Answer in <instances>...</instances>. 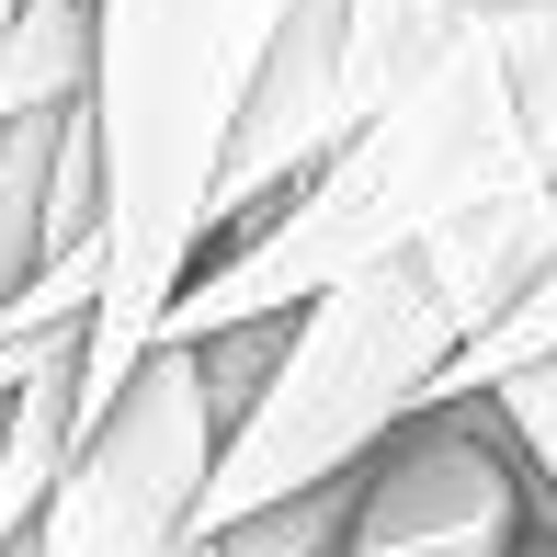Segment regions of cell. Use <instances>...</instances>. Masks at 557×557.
I'll use <instances>...</instances> for the list:
<instances>
[{
	"instance_id": "6da1fadb",
	"label": "cell",
	"mask_w": 557,
	"mask_h": 557,
	"mask_svg": "<svg viewBox=\"0 0 557 557\" xmlns=\"http://www.w3.org/2000/svg\"><path fill=\"white\" fill-rule=\"evenodd\" d=\"M557 273V183H523L500 206L455 216L444 239L398 250V262L352 273V285L308 296L273 331V364L250 387V410L227 421L216 478L194 500V546L239 535L250 512H285L308 490H342L398 421H421L444 398V375L467 364L500 319Z\"/></svg>"
},
{
	"instance_id": "7a4b0ae2",
	"label": "cell",
	"mask_w": 557,
	"mask_h": 557,
	"mask_svg": "<svg viewBox=\"0 0 557 557\" xmlns=\"http://www.w3.org/2000/svg\"><path fill=\"white\" fill-rule=\"evenodd\" d=\"M296 0H91V171H103V296L81 342V433H103L160 319L216 250V183L250 81Z\"/></svg>"
},
{
	"instance_id": "3957f363",
	"label": "cell",
	"mask_w": 557,
	"mask_h": 557,
	"mask_svg": "<svg viewBox=\"0 0 557 557\" xmlns=\"http://www.w3.org/2000/svg\"><path fill=\"white\" fill-rule=\"evenodd\" d=\"M523 183H546L535 171V125H523V103H512V69H500L490 12L467 0L455 46L364 125V137H342L285 206L250 216L239 239L194 273L183 308L160 319V342L273 331V319H296L308 296H331V285H352V273L444 239L455 216L500 206V194H523Z\"/></svg>"
},
{
	"instance_id": "277c9868",
	"label": "cell",
	"mask_w": 557,
	"mask_h": 557,
	"mask_svg": "<svg viewBox=\"0 0 557 557\" xmlns=\"http://www.w3.org/2000/svg\"><path fill=\"white\" fill-rule=\"evenodd\" d=\"M216 444H227L216 364L194 342H160L103 410V433L81 444L35 557H216L194 546V500L216 478Z\"/></svg>"
},
{
	"instance_id": "5b68a950",
	"label": "cell",
	"mask_w": 557,
	"mask_h": 557,
	"mask_svg": "<svg viewBox=\"0 0 557 557\" xmlns=\"http://www.w3.org/2000/svg\"><path fill=\"white\" fill-rule=\"evenodd\" d=\"M535 467L490 398H433L342 478L331 557H535Z\"/></svg>"
},
{
	"instance_id": "8992f818",
	"label": "cell",
	"mask_w": 557,
	"mask_h": 557,
	"mask_svg": "<svg viewBox=\"0 0 557 557\" xmlns=\"http://www.w3.org/2000/svg\"><path fill=\"white\" fill-rule=\"evenodd\" d=\"M81 114V103H69ZM69 114H0V308L46 273V206H58Z\"/></svg>"
},
{
	"instance_id": "52a82bcc",
	"label": "cell",
	"mask_w": 557,
	"mask_h": 557,
	"mask_svg": "<svg viewBox=\"0 0 557 557\" xmlns=\"http://www.w3.org/2000/svg\"><path fill=\"white\" fill-rule=\"evenodd\" d=\"M490 410L512 421L523 467H535V512H546V535H557V352H535V364H512V375L490 387Z\"/></svg>"
},
{
	"instance_id": "ba28073f",
	"label": "cell",
	"mask_w": 557,
	"mask_h": 557,
	"mask_svg": "<svg viewBox=\"0 0 557 557\" xmlns=\"http://www.w3.org/2000/svg\"><path fill=\"white\" fill-rule=\"evenodd\" d=\"M535 352H557V273H546V285H535V296H523V308L490 331V342L467 352V364L444 375V398H490L500 375H512V364H535Z\"/></svg>"
},
{
	"instance_id": "9c48e42d",
	"label": "cell",
	"mask_w": 557,
	"mask_h": 557,
	"mask_svg": "<svg viewBox=\"0 0 557 557\" xmlns=\"http://www.w3.org/2000/svg\"><path fill=\"white\" fill-rule=\"evenodd\" d=\"M331 535H342V490H308L285 512H250L239 535H216V557H331Z\"/></svg>"
},
{
	"instance_id": "30bf717a",
	"label": "cell",
	"mask_w": 557,
	"mask_h": 557,
	"mask_svg": "<svg viewBox=\"0 0 557 557\" xmlns=\"http://www.w3.org/2000/svg\"><path fill=\"white\" fill-rule=\"evenodd\" d=\"M12 12H23V0H0V46H12Z\"/></svg>"
},
{
	"instance_id": "8fae6325",
	"label": "cell",
	"mask_w": 557,
	"mask_h": 557,
	"mask_svg": "<svg viewBox=\"0 0 557 557\" xmlns=\"http://www.w3.org/2000/svg\"><path fill=\"white\" fill-rule=\"evenodd\" d=\"M523 12H557V0H523Z\"/></svg>"
}]
</instances>
